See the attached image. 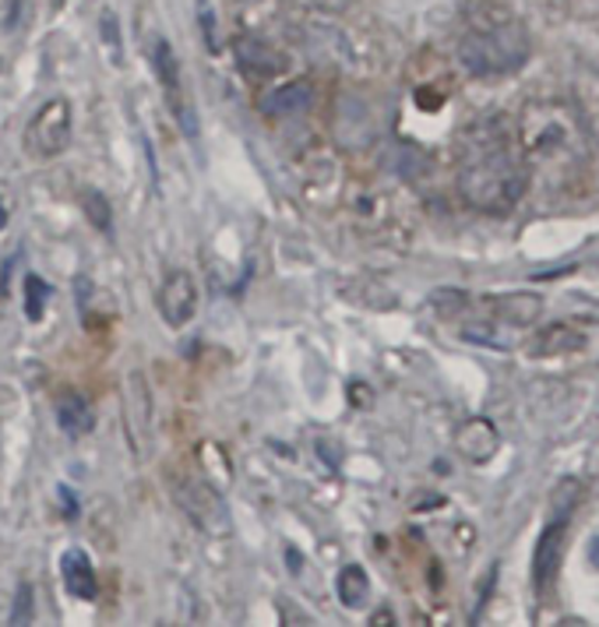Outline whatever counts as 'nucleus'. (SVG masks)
<instances>
[{
  "instance_id": "7ed1b4c3",
  "label": "nucleus",
  "mask_w": 599,
  "mask_h": 627,
  "mask_svg": "<svg viewBox=\"0 0 599 627\" xmlns=\"http://www.w3.org/2000/svg\"><path fill=\"white\" fill-rule=\"evenodd\" d=\"M459 57L479 78H501L529 61V33L515 19L490 22L462 39Z\"/></svg>"
},
{
  "instance_id": "a211bd4d",
  "label": "nucleus",
  "mask_w": 599,
  "mask_h": 627,
  "mask_svg": "<svg viewBox=\"0 0 599 627\" xmlns=\"http://www.w3.org/2000/svg\"><path fill=\"white\" fill-rule=\"evenodd\" d=\"M57 497L64 501V512H68V518L78 515V497H74V490H71V487H60V490H57Z\"/></svg>"
},
{
  "instance_id": "dca6fc26",
  "label": "nucleus",
  "mask_w": 599,
  "mask_h": 627,
  "mask_svg": "<svg viewBox=\"0 0 599 627\" xmlns=\"http://www.w3.org/2000/svg\"><path fill=\"white\" fill-rule=\"evenodd\" d=\"M82 205H85V216L93 219V226L99 230V233H110V226H113V212H110V201H107V194L102 190H96V187H88L85 190V198H82Z\"/></svg>"
},
{
  "instance_id": "9b49d317",
  "label": "nucleus",
  "mask_w": 599,
  "mask_h": 627,
  "mask_svg": "<svg viewBox=\"0 0 599 627\" xmlns=\"http://www.w3.org/2000/svg\"><path fill=\"white\" fill-rule=\"evenodd\" d=\"M575 113L589 138V148L599 152V78L596 74H582L575 82Z\"/></svg>"
},
{
  "instance_id": "9d476101",
  "label": "nucleus",
  "mask_w": 599,
  "mask_h": 627,
  "mask_svg": "<svg viewBox=\"0 0 599 627\" xmlns=\"http://www.w3.org/2000/svg\"><path fill=\"white\" fill-rule=\"evenodd\" d=\"M455 444H459V452L466 455L469 462H487L493 452H498V430H493L490 420H466L459 430H455Z\"/></svg>"
},
{
  "instance_id": "4468645a",
  "label": "nucleus",
  "mask_w": 599,
  "mask_h": 627,
  "mask_svg": "<svg viewBox=\"0 0 599 627\" xmlns=\"http://www.w3.org/2000/svg\"><path fill=\"white\" fill-rule=\"evenodd\" d=\"M367 571L364 567H356V564H350V567H342L339 571V600H342V606H364V600H367Z\"/></svg>"
},
{
  "instance_id": "6e6552de",
  "label": "nucleus",
  "mask_w": 599,
  "mask_h": 627,
  "mask_svg": "<svg viewBox=\"0 0 599 627\" xmlns=\"http://www.w3.org/2000/svg\"><path fill=\"white\" fill-rule=\"evenodd\" d=\"M152 64L159 71V82L167 88V99H170V110L180 116V124H184L187 134H194V121H191V110L184 102V93H180V67H176V57L170 50L167 39H156V50H152Z\"/></svg>"
},
{
  "instance_id": "f8f14e48",
  "label": "nucleus",
  "mask_w": 599,
  "mask_h": 627,
  "mask_svg": "<svg viewBox=\"0 0 599 627\" xmlns=\"http://www.w3.org/2000/svg\"><path fill=\"white\" fill-rule=\"evenodd\" d=\"M57 423L68 438H82L96 427V416L78 392H64L57 398Z\"/></svg>"
},
{
  "instance_id": "aec40b11",
  "label": "nucleus",
  "mask_w": 599,
  "mask_h": 627,
  "mask_svg": "<svg viewBox=\"0 0 599 627\" xmlns=\"http://www.w3.org/2000/svg\"><path fill=\"white\" fill-rule=\"evenodd\" d=\"M8 226V208H4V201H0V230Z\"/></svg>"
},
{
  "instance_id": "2eb2a0df",
  "label": "nucleus",
  "mask_w": 599,
  "mask_h": 627,
  "mask_svg": "<svg viewBox=\"0 0 599 627\" xmlns=\"http://www.w3.org/2000/svg\"><path fill=\"white\" fill-rule=\"evenodd\" d=\"M50 293H53L50 282L42 279V275H36V272L25 275V318H28V321H42Z\"/></svg>"
},
{
  "instance_id": "20e7f679",
  "label": "nucleus",
  "mask_w": 599,
  "mask_h": 627,
  "mask_svg": "<svg viewBox=\"0 0 599 627\" xmlns=\"http://www.w3.org/2000/svg\"><path fill=\"white\" fill-rule=\"evenodd\" d=\"M170 490H173L176 507H180V512H187V518L198 529L212 532V536H227L230 532V526H233L230 507L205 480H187V476H176V480H170Z\"/></svg>"
},
{
  "instance_id": "0eeeda50",
  "label": "nucleus",
  "mask_w": 599,
  "mask_h": 627,
  "mask_svg": "<svg viewBox=\"0 0 599 627\" xmlns=\"http://www.w3.org/2000/svg\"><path fill=\"white\" fill-rule=\"evenodd\" d=\"M194 310H198V290H194V279L176 268V272L167 275V282H162V290H159V314L167 324L180 328L194 318Z\"/></svg>"
},
{
  "instance_id": "f03ea898",
  "label": "nucleus",
  "mask_w": 599,
  "mask_h": 627,
  "mask_svg": "<svg viewBox=\"0 0 599 627\" xmlns=\"http://www.w3.org/2000/svg\"><path fill=\"white\" fill-rule=\"evenodd\" d=\"M518 142L526 152L529 184L550 198H567L589 181V138L575 107L567 102H529L518 116Z\"/></svg>"
},
{
  "instance_id": "6ab92c4d",
  "label": "nucleus",
  "mask_w": 599,
  "mask_h": 627,
  "mask_svg": "<svg viewBox=\"0 0 599 627\" xmlns=\"http://www.w3.org/2000/svg\"><path fill=\"white\" fill-rule=\"evenodd\" d=\"M102 36H107L110 47H117V50H120V28L113 25V14H102Z\"/></svg>"
},
{
  "instance_id": "39448f33",
  "label": "nucleus",
  "mask_w": 599,
  "mask_h": 627,
  "mask_svg": "<svg viewBox=\"0 0 599 627\" xmlns=\"http://www.w3.org/2000/svg\"><path fill=\"white\" fill-rule=\"evenodd\" d=\"M71 145V107L68 99H50L25 131V148L36 159H53Z\"/></svg>"
},
{
  "instance_id": "f257e3e1",
  "label": "nucleus",
  "mask_w": 599,
  "mask_h": 627,
  "mask_svg": "<svg viewBox=\"0 0 599 627\" xmlns=\"http://www.w3.org/2000/svg\"><path fill=\"white\" fill-rule=\"evenodd\" d=\"M529 167L518 127L504 113L479 116L459 138V194L484 216H508L526 198Z\"/></svg>"
},
{
  "instance_id": "423d86ee",
  "label": "nucleus",
  "mask_w": 599,
  "mask_h": 627,
  "mask_svg": "<svg viewBox=\"0 0 599 627\" xmlns=\"http://www.w3.org/2000/svg\"><path fill=\"white\" fill-rule=\"evenodd\" d=\"M567 521L572 518H550V526L543 529L533 554V586L536 592H547L558 578V567L564 557V540H567Z\"/></svg>"
},
{
  "instance_id": "ddd939ff",
  "label": "nucleus",
  "mask_w": 599,
  "mask_h": 627,
  "mask_svg": "<svg viewBox=\"0 0 599 627\" xmlns=\"http://www.w3.org/2000/svg\"><path fill=\"white\" fill-rule=\"evenodd\" d=\"M310 102H314L310 85L293 82V85L276 88V93L265 96V113H272V116H293V113H304Z\"/></svg>"
},
{
  "instance_id": "f3484780",
  "label": "nucleus",
  "mask_w": 599,
  "mask_h": 627,
  "mask_svg": "<svg viewBox=\"0 0 599 627\" xmlns=\"http://www.w3.org/2000/svg\"><path fill=\"white\" fill-rule=\"evenodd\" d=\"M33 620V586L22 581L19 595H14V606H11V624H28Z\"/></svg>"
},
{
  "instance_id": "1a4fd4ad",
  "label": "nucleus",
  "mask_w": 599,
  "mask_h": 627,
  "mask_svg": "<svg viewBox=\"0 0 599 627\" xmlns=\"http://www.w3.org/2000/svg\"><path fill=\"white\" fill-rule=\"evenodd\" d=\"M60 578H64L71 595H78V600H96V567L88 561L85 550L71 546L60 554Z\"/></svg>"
}]
</instances>
